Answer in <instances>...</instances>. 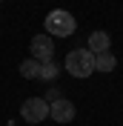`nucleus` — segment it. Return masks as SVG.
I'll list each match as a JSON object with an SVG mask.
<instances>
[{
  "instance_id": "f257e3e1",
  "label": "nucleus",
  "mask_w": 123,
  "mask_h": 126,
  "mask_svg": "<svg viewBox=\"0 0 123 126\" xmlns=\"http://www.w3.org/2000/svg\"><path fill=\"white\" fill-rule=\"evenodd\" d=\"M46 34L49 37H72L75 34V29H77V20H75V15L72 12H66V9H54V12H49L46 15Z\"/></svg>"
},
{
  "instance_id": "f03ea898",
  "label": "nucleus",
  "mask_w": 123,
  "mask_h": 126,
  "mask_svg": "<svg viewBox=\"0 0 123 126\" xmlns=\"http://www.w3.org/2000/svg\"><path fill=\"white\" fill-rule=\"evenodd\" d=\"M66 72L72 78H89L94 72V55L89 49H72L66 55Z\"/></svg>"
},
{
  "instance_id": "7ed1b4c3",
  "label": "nucleus",
  "mask_w": 123,
  "mask_h": 126,
  "mask_svg": "<svg viewBox=\"0 0 123 126\" xmlns=\"http://www.w3.org/2000/svg\"><path fill=\"white\" fill-rule=\"evenodd\" d=\"M20 115H23L26 123H43V120L49 118V100L46 97H26L23 103H20Z\"/></svg>"
},
{
  "instance_id": "20e7f679",
  "label": "nucleus",
  "mask_w": 123,
  "mask_h": 126,
  "mask_svg": "<svg viewBox=\"0 0 123 126\" xmlns=\"http://www.w3.org/2000/svg\"><path fill=\"white\" fill-rule=\"evenodd\" d=\"M29 52H31V57L37 63H49V60H54V40L49 34H34Z\"/></svg>"
},
{
  "instance_id": "39448f33",
  "label": "nucleus",
  "mask_w": 123,
  "mask_h": 126,
  "mask_svg": "<svg viewBox=\"0 0 123 126\" xmlns=\"http://www.w3.org/2000/svg\"><path fill=\"white\" fill-rule=\"evenodd\" d=\"M49 118L54 123H72L75 120V103L66 100V97H57V100L49 103Z\"/></svg>"
},
{
  "instance_id": "423d86ee",
  "label": "nucleus",
  "mask_w": 123,
  "mask_h": 126,
  "mask_svg": "<svg viewBox=\"0 0 123 126\" xmlns=\"http://www.w3.org/2000/svg\"><path fill=\"white\" fill-rule=\"evenodd\" d=\"M109 46H112V37H109V32H103V29H97V32H92L89 34V52L92 55H100V52H109Z\"/></svg>"
},
{
  "instance_id": "0eeeda50",
  "label": "nucleus",
  "mask_w": 123,
  "mask_h": 126,
  "mask_svg": "<svg viewBox=\"0 0 123 126\" xmlns=\"http://www.w3.org/2000/svg\"><path fill=\"white\" fill-rule=\"evenodd\" d=\"M115 66H117V57L112 55V52L94 55V72H115Z\"/></svg>"
},
{
  "instance_id": "6e6552de",
  "label": "nucleus",
  "mask_w": 123,
  "mask_h": 126,
  "mask_svg": "<svg viewBox=\"0 0 123 126\" xmlns=\"http://www.w3.org/2000/svg\"><path fill=\"white\" fill-rule=\"evenodd\" d=\"M20 78H26V80H37L40 78V63L34 57H26L20 63Z\"/></svg>"
},
{
  "instance_id": "1a4fd4ad",
  "label": "nucleus",
  "mask_w": 123,
  "mask_h": 126,
  "mask_svg": "<svg viewBox=\"0 0 123 126\" xmlns=\"http://www.w3.org/2000/svg\"><path fill=\"white\" fill-rule=\"evenodd\" d=\"M57 75H60V66H57L54 60H49V63H40V78H37V80H46V83H49V80H54Z\"/></svg>"
},
{
  "instance_id": "9d476101",
  "label": "nucleus",
  "mask_w": 123,
  "mask_h": 126,
  "mask_svg": "<svg viewBox=\"0 0 123 126\" xmlns=\"http://www.w3.org/2000/svg\"><path fill=\"white\" fill-rule=\"evenodd\" d=\"M29 126H34V123H29Z\"/></svg>"
},
{
  "instance_id": "9b49d317",
  "label": "nucleus",
  "mask_w": 123,
  "mask_h": 126,
  "mask_svg": "<svg viewBox=\"0 0 123 126\" xmlns=\"http://www.w3.org/2000/svg\"><path fill=\"white\" fill-rule=\"evenodd\" d=\"M0 3H3V0H0Z\"/></svg>"
}]
</instances>
